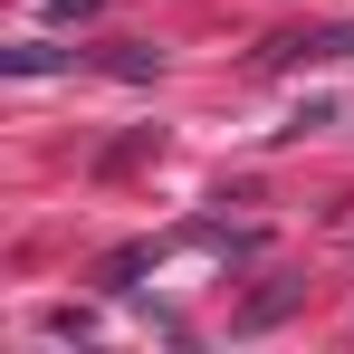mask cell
Here are the masks:
<instances>
[{
    "mask_svg": "<svg viewBox=\"0 0 354 354\" xmlns=\"http://www.w3.org/2000/svg\"><path fill=\"white\" fill-rule=\"evenodd\" d=\"M297 297H306V288H297V278H278V288H259V297H249V306H239V335H259V326H278V316H288Z\"/></svg>",
    "mask_w": 354,
    "mask_h": 354,
    "instance_id": "1",
    "label": "cell"
},
{
    "mask_svg": "<svg viewBox=\"0 0 354 354\" xmlns=\"http://www.w3.org/2000/svg\"><path fill=\"white\" fill-rule=\"evenodd\" d=\"M0 67H10V77H58V67H77V58H67V48H48V39H19Z\"/></svg>",
    "mask_w": 354,
    "mask_h": 354,
    "instance_id": "2",
    "label": "cell"
},
{
    "mask_svg": "<svg viewBox=\"0 0 354 354\" xmlns=\"http://www.w3.org/2000/svg\"><path fill=\"white\" fill-rule=\"evenodd\" d=\"M106 67H115V77H134V86H144V77H153V48H106Z\"/></svg>",
    "mask_w": 354,
    "mask_h": 354,
    "instance_id": "3",
    "label": "cell"
}]
</instances>
